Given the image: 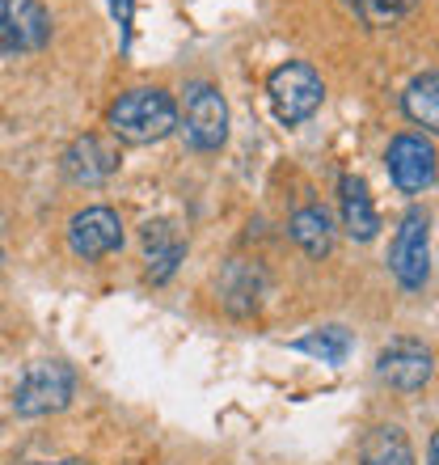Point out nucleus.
I'll return each mask as SVG.
<instances>
[{
  "mask_svg": "<svg viewBox=\"0 0 439 465\" xmlns=\"http://www.w3.org/2000/svg\"><path fill=\"white\" fill-rule=\"evenodd\" d=\"M178 119H182L186 144L195 153H220L229 140V102L208 81H195L186 89V111Z\"/></svg>",
  "mask_w": 439,
  "mask_h": 465,
  "instance_id": "5",
  "label": "nucleus"
},
{
  "mask_svg": "<svg viewBox=\"0 0 439 465\" xmlns=\"http://www.w3.org/2000/svg\"><path fill=\"white\" fill-rule=\"evenodd\" d=\"M338 191H342V229L351 232L355 242H372L380 229V216H376V208H372L367 183L355 178V173H346Z\"/></svg>",
  "mask_w": 439,
  "mask_h": 465,
  "instance_id": "11",
  "label": "nucleus"
},
{
  "mask_svg": "<svg viewBox=\"0 0 439 465\" xmlns=\"http://www.w3.org/2000/svg\"><path fill=\"white\" fill-rule=\"evenodd\" d=\"M389 271L405 292H423V288H427V275H431V221H427V212L410 208L402 216L397 237H393V250H389Z\"/></svg>",
  "mask_w": 439,
  "mask_h": 465,
  "instance_id": "3",
  "label": "nucleus"
},
{
  "mask_svg": "<svg viewBox=\"0 0 439 465\" xmlns=\"http://www.w3.org/2000/svg\"><path fill=\"white\" fill-rule=\"evenodd\" d=\"M427 465H439V431L431 436V453H427Z\"/></svg>",
  "mask_w": 439,
  "mask_h": 465,
  "instance_id": "18",
  "label": "nucleus"
},
{
  "mask_svg": "<svg viewBox=\"0 0 439 465\" xmlns=\"http://www.w3.org/2000/svg\"><path fill=\"white\" fill-rule=\"evenodd\" d=\"M346 5L364 25H397L415 13L418 0H346Z\"/></svg>",
  "mask_w": 439,
  "mask_h": 465,
  "instance_id": "17",
  "label": "nucleus"
},
{
  "mask_svg": "<svg viewBox=\"0 0 439 465\" xmlns=\"http://www.w3.org/2000/svg\"><path fill=\"white\" fill-rule=\"evenodd\" d=\"M68 245H73V254L76 258H106L114 254L122 245V221H119V212H110V208H85V212H76L73 224H68Z\"/></svg>",
  "mask_w": 439,
  "mask_h": 465,
  "instance_id": "9",
  "label": "nucleus"
},
{
  "mask_svg": "<svg viewBox=\"0 0 439 465\" xmlns=\"http://www.w3.org/2000/svg\"><path fill=\"white\" fill-rule=\"evenodd\" d=\"M296 351H308L317 355L321 364H334L338 368L346 355H351V331H342V326H321V331L305 334V339H296Z\"/></svg>",
  "mask_w": 439,
  "mask_h": 465,
  "instance_id": "16",
  "label": "nucleus"
},
{
  "mask_svg": "<svg viewBox=\"0 0 439 465\" xmlns=\"http://www.w3.org/2000/svg\"><path fill=\"white\" fill-rule=\"evenodd\" d=\"M63 173L76 186H102L119 173V148L102 140V135H76L68 153H63Z\"/></svg>",
  "mask_w": 439,
  "mask_h": 465,
  "instance_id": "8",
  "label": "nucleus"
},
{
  "mask_svg": "<svg viewBox=\"0 0 439 465\" xmlns=\"http://www.w3.org/2000/svg\"><path fill=\"white\" fill-rule=\"evenodd\" d=\"M288 229H292V242L300 245L308 258H326L329 250H334V224H329V216L321 208H300Z\"/></svg>",
  "mask_w": 439,
  "mask_h": 465,
  "instance_id": "15",
  "label": "nucleus"
},
{
  "mask_svg": "<svg viewBox=\"0 0 439 465\" xmlns=\"http://www.w3.org/2000/svg\"><path fill=\"white\" fill-rule=\"evenodd\" d=\"M385 165H389V178L402 195H423L439 173V157L431 148V140L415 132H402L393 140L389 153H385Z\"/></svg>",
  "mask_w": 439,
  "mask_h": 465,
  "instance_id": "6",
  "label": "nucleus"
},
{
  "mask_svg": "<svg viewBox=\"0 0 439 465\" xmlns=\"http://www.w3.org/2000/svg\"><path fill=\"white\" fill-rule=\"evenodd\" d=\"M270 106H275V119L296 127V123H308L321 111V98H326V85H321V73L305 60H288L279 64L267 81Z\"/></svg>",
  "mask_w": 439,
  "mask_h": 465,
  "instance_id": "2",
  "label": "nucleus"
},
{
  "mask_svg": "<svg viewBox=\"0 0 439 465\" xmlns=\"http://www.w3.org/2000/svg\"><path fill=\"white\" fill-rule=\"evenodd\" d=\"M402 111L410 123H418V127H427V132L439 135V73H423L405 85Z\"/></svg>",
  "mask_w": 439,
  "mask_h": 465,
  "instance_id": "13",
  "label": "nucleus"
},
{
  "mask_svg": "<svg viewBox=\"0 0 439 465\" xmlns=\"http://www.w3.org/2000/svg\"><path fill=\"white\" fill-rule=\"evenodd\" d=\"M55 465H85L81 457H68V461H55Z\"/></svg>",
  "mask_w": 439,
  "mask_h": 465,
  "instance_id": "19",
  "label": "nucleus"
},
{
  "mask_svg": "<svg viewBox=\"0 0 439 465\" xmlns=\"http://www.w3.org/2000/svg\"><path fill=\"white\" fill-rule=\"evenodd\" d=\"M106 123L122 144H157V140L178 132V102L157 85L127 89V94H119V102L110 106Z\"/></svg>",
  "mask_w": 439,
  "mask_h": 465,
  "instance_id": "1",
  "label": "nucleus"
},
{
  "mask_svg": "<svg viewBox=\"0 0 439 465\" xmlns=\"http://www.w3.org/2000/svg\"><path fill=\"white\" fill-rule=\"evenodd\" d=\"M144 250H148V275H152L157 283L170 280L173 267H178L182 254H186V245L173 237L165 221H157V224H148L144 229Z\"/></svg>",
  "mask_w": 439,
  "mask_h": 465,
  "instance_id": "14",
  "label": "nucleus"
},
{
  "mask_svg": "<svg viewBox=\"0 0 439 465\" xmlns=\"http://www.w3.org/2000/svg\"><path fill=\"white\" fill-rule=\"evenodd\" d=\"M359 465H415V449H410V436L393 423H380L364 436L359 444Z\"/></svg>",
  "mask_w": 439,
  "mask_h": 465,
  "instance_id": "12",
  "label": "nucleus"
},
{
  "mask_svg": "<svg viewBox=\"0 0 439 465\" xmlns=\"http://www.w3.org/2000/svg\"><path fill=\"white\" fill-rule=\"evenodd\" d=\"M73 390H76L73 368L60 364V360H43V364L25 368V377L17 381V390H13V411L25 419L51 415V411H63V406L73 402Z\"/></svg>",
  "mask_w": 439,
  "mask_h": 465,
  "instance_id": "4",
  "label": "nucleus"
},
{
  "mask_svg": "<svg viewBox=\"0 0 439 465\" xmlns=\"http://www.w3.org/2000/svg\"><path fill=\"white\" fill-rule=\"evenodd\" d=\"M51 43V13L38 0H0V55H25Z\"/></svg>",
  "mask_w": 439,
  "mask_h": 465,
  "instance_id": "7",
  "label": "nucleus"
},
{
  "mask_svg": "<svg viewBox=\"0 0 439 465\" xmlns=\"http://www.w3.org/2000/svg\"><path fill=\"white\" fill-rule=\"evenodd\" d=\"M376 372L393 390L415 393L431 381V351L423 343H415V339H393V343L380 351Z\"/></svg>",
  "mask_w": 439,
  "mask_h": 465,
  "instance_id": "10",
  "label": "nucleus"
}]
</instances>
